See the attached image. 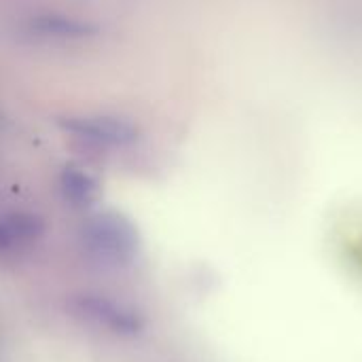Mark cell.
I'll use <instances>...</instances> for the list:
<instances>
[{"label":"cell","instance_id":"1","mask_svg":"<svg viewBox=\"0 0 362 362\" xmlns=\"http://www.w3.org/2000/svg\"><path fill=\"white\" fill-rule=\"evenodd\" d=\"M66 129L98 146H119L136 140V127L115 117H83L66 123Z\"/></svg>","mask_w":362,"mask_h":362},{"label":"cell","instance_id":"2","mask_svg":"<svg viewBox=\"0 0 362 362\" xmlns=\"http://www.w3.org/2000/svg\"><path fill=\"white\" fill-rule=\"evenodd\" d=\"M95 180L78 170H66L62 176V191L74 206H87L95 195Z\"/></svg>","mask_w":362,"mask_h":362}]
</instances>
